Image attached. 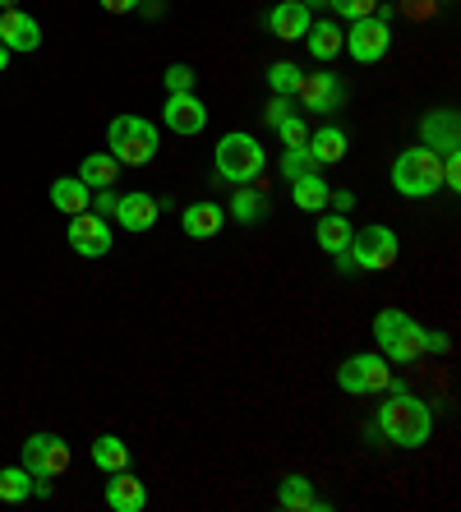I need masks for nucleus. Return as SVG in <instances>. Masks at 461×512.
Wrapping results in <instances>:
<instances>
[{
	"instance_id": "nucleus-1",
	"label": "nucleus",
	"mask_w": 461,
	"mask_h": 512,
	"mask_svg": "<svg viewBox=\"0 0 461 512\" xmlns=\"http://www.w3.org/2000/svg\"><path fill=\"white\" fill-rule=\"evenodd\" d=\"M383 393H388V402L379 406L369 434L392 443V448H425L429 434H434V411H429V402H420V397L397 379H392Z\"/></svg>"
},
{
	"instance_id": "nucleus-2",
	"label": "nucleus",
	"mask_w": 461,
	"mask_h": 512,
	"mask_svg": "<svg viewBox=\"0 0 461 512\" xmlns=\"http://www.w3.org/2000/svg\"><path fill=\"white\" fill-rule=\"evenodd\" d=\"M374 342H379L383 360L388 365H411L420 360L425 351H448V337L425 328L420 319H411L406 310H379L374 314Z\"/></svg>"
},
{
	"instance_id": "nucleus-3",
	"label": "nucleus",
	"mask_w": 461,
	"mask_h": 512,
	"mask_svg": "<svg viewBox=\"0 0 461 512\" xmlns=\"http://www.w3.org/2000/svg\"><path fill=\"white\" fill-rule=\"evenodd\" d=\"M162 148V134H157L153 120L143 116H116L107 125V153L116 157L120 167H148Z\"/></svg>"
},
{
	"instance_id": "nucleus-4",
	"label": "nucleus",
	"mask_w": 461,
	"mask_h": 512,
	"mask_svg": "<svg viewBox=\"0 0 461 512\" xmlns=\"http://www.w3.org/2000/svg\"><path fill=\"white\" fill-rule=\"evenodd\" d=\"M263 167H268V153L254 134H226L213 148V171L226 185H249V180L263 176Z\"/></svg>"
},
{
	"instance_id": "nucleus-5",
	"label": "nucleus",
	"mask_w": 461,
	"mask_h": 512,
	"mask_svg": "<svg viewBox=\"0 0 461 512\" xmlns=\"http://www.w3.org/2000/svg\"><path fill=\"white\" fill-rule=\"evenodd\" d=\"M392 190L402 199H429L434 190H443V157L429 148H406L392 162Z\"/></svg>"
},
{
	"instance_id": "nucleus-6",
	"label": "nucleus",
	"mask_w": 461,
	"mask_h": 512,
	"mask_svg": "<svg viewBox=\"0 0 461 512\" xmlns=\"http://www.w3.org/2000/svg\"><path fill=\"white\" fill-rule=\"evenodd\" d=\"M397 254H402V245H397V231L392 227H360V236H351V245H346V259L342 268L346 273H388V268H397Z\"/></svg>"
},
{
	"instance_id": "nucleus-7",
	"label": "nucleus",
	"mask_w": 461,
	"mask_h": 512,
	"mask_svg": "<svg viewBox=\"0 0 461 512\" xmlns=\"http://www.w3.org/2000/svg\"><path fill=\"white\" fill-rule=\"evenodd\" d=\"M392 383V365L383 360V351H355L337 365V388L346 397H374Z\"/></svg>"
},
{
	"instance_id": "nucleus-8",
	"label": "nucleus",
	"mask_w": 461,
	"mask_h": 512,
	"mask_svg": "<svg viewBox=\"0 0 461 512\" xmlns=\"http://www.w3.org/2000/svg\"><path fill=\"white\" fill-rule=\"evenodd\" d=\"M342 51H351L355 65H374L392 51V19L383 14H365L351 19V33H342Z\"/></svg>"
},
{
	"instance_id": "nucleus-9",
	"label": "nucleus",
	"mask_w": 461,
	"mask_h": 512,
	"mask_svg": "<svg viewBox=\"0 0 461 512\" xmlns=\"http://www.w3.org/2000/svg\"><path fill=\"white\" fill-rule=\"evenodd\" d=\"M70 462H74V453L60 434H28L24 457H19V466H28V476H47V480L65 476Z\"/></svg>"
},
{
	"instance_id": "nucleus-10",
	"label": "nucleus",
	"mask_w": 461,
	"mask_h": 512,
	"mask_svg": "<svg viewBox=\"0 0 461 512\" xmlns=\"http://www.w3.org/2000/svg\"><path fill=\"white\" fill-rule=\"evenodd\" d=\"M65 240H70V250L83 254V259H107L111 254V227H107V217H97V213L70 217Z\"/></svg>"
},
{
	"instance_id": "nucleus-11",
	"label": "nucleus",
	"mask_w": 461,
	"mask_h": 512,
	"mask_svg": "<svg viewBox=\"0 0 461 512\" xmlns=\"http://www.w3.org/2000/svg\"><path fill=\"white\" fill-rule=\"evenodd\" d=\"M162 125L180 139H190V134H203L208 125V107H203L194 93H166V107H162Z\"/></svg>"
},
{
	"instance_id": "nucleus-12",
	"label": "nucleus",
	"mask_w": 461,
	"mask_h": 512,
	"mask_svg": "<svg viewBox=\"0 0 461 512\" xmlns=\"http://www.w3.org/2000/svg\"><path fill=\"white\" fill-rule=\"evenodd\" d=\"M420 148H429V153H457L461 148V116L452 107H438L429 111L425 120H420Z\"/></svg>"
},
{
	"instance_id": "nucleus-13",
	"label": "nucleus",
	"mask_w": 461,
	"mask_h": 512,
	"mask_svg": "<svg viewBox=\"0 0 461 512\" xmlns=\"http://www.w3.org/2000/svg\"><path fill=\"white\" fill-rule=\"evenodd\" d=\"M296 97H300V107L305 111H319V116H328V111H337L346 102V88H342V79L337 74H300V88H296Z\"/></svg>"
},
{
	"instance_id": "nucleus-14",
	"label": "nucleus",
	"mask_w": 461,
	"mask_h": 512,
	"mask_svg": "<svg viewBox=\"0 0 461 512\" xmlns=\"http://www.w3.org/2000/svg\"><path fill=\"white\" fill-rule=\"evenodd\" d=\"M309 5L305 0H282V5H272L268 14H263V28H268L272 37H282V42H305L309 33Z\"/></svg>"
},
{
	"instance_id": "nucleus-15",
	"label": "nucleus",
	"mask_w": 461,
	"mask_h": 512,
	"mask_svg": "<svg viewBox=\"0 0 461 512\" xmlns=\"http://www.w3.org/2000/svg\"><path fill=\"white\" fill-rule=\"evenodd\" d=\"M157 217H162V203L153 199V194H120L116 199V213H111V222H120L125 231H134V236H143V231L157 227Z\"/></svg>"
},
{
	"instance_id": "nucleus-16",
	"label": "nucleus",
	"mask_w": 461,
	"mask_h": 512,
	"mask_svg": "<svg viewBox=\"0 0 461 512\" xmlns=\"http://www.w3.org/2000/svg\"><path fill=\"white\" fill-rule=\"evenodd\" d=\"M0 47L28 56V51L42 47V24L24 10H0Z\"/></svg>"
},
{
	"instance_id": "nucleus-17",
	"label": "nucleus",
	"mask_w": 461,
	"mask_h": 512,
	"mask_svg": "<svg viewBox=\"0 0 461 512\" xmlns=\"http://www.w3.org/2000/svg\"><path fill=\"white\" fill-rule=\"evenodd\" d=\"M346 130L342 125H319V130H309V143H305V153H309V162H314V167H337V162H342L346 157Z\"/></svg>"
},
{
	"instance_id": "nucleus-18",
	"label": "nucleus",
	"mask_w": 461,
	"mask_h": 512,
	"mask_svg": "<svg viewBox=\"0 0 461 512\" xmlns=\"http://www.w3.org/2000/svg\"><path fill=\"white\" fill-rule=\"evenodd\" d=\"M222 227H226V208H217L213 199H199L180 213V231L190 240H213Z\"/></svg>"
},
{
	"instance_id": "nucleus-19",
	"label": "nucleus",
	"mask_w": 461,
	"mask_h": 512,
	"mask_svg": "<svg viewBox=\"0 0 461 512\" xmlns=\"http://www.w3.org/2000/svg\"><path fill=\"white\" fill-rule=\"evenodd\" d=\"M277 508H286V512H328V499H319V494H314L309 476L291 471V476L277 485Z\"/></svg>"
},
{
	"instance_id": "nucleus-20",
	"label": "nucleus",
	"mask_w": 461,
	"mask_h": 512,
	"mask_svg": "<svg viewBox=\"0 0 461 512\" xmlns=\"http://www.w3.org/2000/svg\"><path fill=\"white\" fill-rule=\"evenodd\" d=\"M107 508L111 512H143V508H148V489H143V480L130 476V471H111V480H107Z\"/></svg>"
},
{
	"instance_id": "nucleus-21",
	"label": "nucleus",
	"mask_w": 461,
	"mask_h": 512,
	"mask_svg": "<svg viewBox=\"0 0 461 512\" xmlns=\"http://www.w3.org/2000/svg\"><path fill=\"white\" fill-rule=\"evenodd\" d=\"M88 199H93V190H88L79 176L51 180V208H56V213L79 217V213H88Z\"/></svg>"
},
{
	"instance_id": "nucleus-22",
	"label": "nucleus",
	"mask_w": 461,
	"mask_h": 512,
	"mask_svg": "<svg viewBox=\"0 0 461 512\" xmlns=\"http://www.w3.org/2000/svg\"><path fill=\"white\" fill-rule=\"evenodd\" d=\"M291 199H296V208H305V213H323L332 199V185L323 180V171H305V176L291 180Z\"/></svg>"
},
{
	"instance_id": "nucleus-23",
	"label": "nucleus",
	"mask_w": 461,
	"mask_h": 512,
	"mask_svg": "<svg viewBox=\"0 0 461 512\" xmlns=\"http://www.w3.org/2000/svg\"><path fill=\"white\" fill-rule=\"evenodd\" d=\"M351 236H355V231H351V217H346V213H323V222L314 227V240H319V245L337 263L346 259V245H351Z\"/></svg>"
},
{
	"instance_id": "nucleus-24",
	"label": "nucleus",
	"mask_w": 461,
	"mask_h": 512,
	"mask_svg": "<svg viewBox=\"0 0 461 512\" xmlns=\"http://www.w3.org/2000/svg\"><path fill=\"white\" fill-rule=\"evenodd\" d=\"M268 208H272L268 194H263V190H249V185H240V190L231 194V203H226V213L236 217L240 227H259L263 217H268Z\"/></svg>"
},
{
	"instance_id": "nucleus-25",
	"label": "nucleus",
	"mask_w": 461,
	"mask_h": 512,
	"mask_svg": "<svg viewBox=\"0 0 461 512\" xmlns=\"http://www.w3.org/2000/svg\"><path fill=\"white\" fill-rule=\"evenodd\" d=\"M305 47H309V56L319 60V65H328V60L342 56V28L332 24V19H319V24H309Z\"/></svg>"
},
{
	"instance_id": "nucleus-26",
	"label": "nucleus",
	"mask_w": 461,
	"mask_h": 512,
	"mask_svg": "<svg viewBox=\"0 0 461 512\" xmlns=\"http://www.w3.org/2000/svg\"><path fill=\"white\" fill-rule=\"evenodd\" d=\"M79 180L88 185V190H111L120 180V162L111 153H88L79 162Z\"/></svg>"
},
{
	"instance_id": "nucleus-27",
	"label": "nucleus",
	"mask_w": 461,
	"mask_h": 512,
	"mask_svg": "<svg viewBox=\"0 0 461 512\" xmlns=\"http://www.w3.org/2000/svg\"><path fill=\"white\" fill-rule=\"evenodd\" d=\"M93 466L97 471H130V443L116 439V434H97L93 439Z\"/></svg>"
},
{
	"instance_id": "nucleus-28",
	"label": "nucleus",
	"mask_w": 461,
	"mask_h": 512,
	"mask_svg": "<svg viewBox=\"0 0 461 512\" xmlns=\"http://www.w3.org/2000/svg\"><path fill=\"white\" fill-rule=\"evenodd\" d=\"M28 499H33L28 466H5V471H0V503H28Z\"/></svg>"
},
{
	"instance_id": "nucleus-29",
	"label": "nucleus",
	"mask_w": 461,
	"mask_h": 512,
	"mask_svg": "<svg viewBox=\"0 0 461 512\" xmlns=\"http://www.w3.org/2000/svg\"><path fill=\"white\" fill-rule=\"evenodd\" d=\"M300 65H291V60H277V65H268V88L277 97H296V88H300Z\"/></svg>"
},
{
	"instance_id": "nucleus-30",
	"label": "nucleus",
	"mask_w": 461,
	"mask_h": 512,
	"mask_svg": "<svg viewBox=\"0 0 461 512\" xmlns=\"http://www.w3.org/2000/svg\"><path fill=\"white\" fill-rule=\"evenodd\" d=\"M162 84H166V93H194V84H199V74H194L190 65H166Z\"/></svg>"
},
{
	"instance_id": "nucleus-31",
	"label": "nucleus",
	"mask_w": 461,
	"mask_h": 512,
	"mask_svg": "<svg viewBox=\"0 0 461 512\" xmlns=\"http://www.w3.org/2000/svg\"><path fill=\"white\" fill-rule=\"evenodd\" d=\"M277 139H282V148H305V143H309V125L300 116H286L282 125H277Z\"/></svg>"
},
{
	"instance_id": "nucleus-32",
	"label": "nucleus",
	"mask_w": 461,
	"mask_h": 512,
	"mask_svg": "<svg viewBox=\"0 0 461 512\" xmlns=\"http://www.w3.org/2000/svg\"><path fill=\"white\" fill-rule=\"evenodd\" d=\"M305 171H319L314 162H309L305 148H286V153H282V176H286V185H291L296 176H305Z\"/></svg>"
},
{
	"instance_id": "nucleus-33",
	"label": "nucleus",
	"mask_w": 461,
	"mask_h": 512,
	"mask_svg": "<svg viewBox=\"0 0 461 512\" xmlns=\"http://www.w3.org/2000/svg\"><path fill=\"white\" fill-rule=\"evenodd\" d=\"M328 10H337V14H346V19H365V14H374V5L379 0H323Z\"/></svg>"
},
{
	"instance_id": "nucleus-34",
	"label": "nucleus",
	"mask_w": 461,
	"mask_h": 512,
	"mask_svg": "<svg viewBox=\"0 0 461 512\" xmlns=\"http://www.w3.org/2000/svg\"><path fill=\"white\" fill-rule=\"evenodd\" d=\"M443 190H452V194L461 190V148L457 153H443Z\"/></svg>"
},
{
	"instance_id": "nucleus-35",
	"label": "nucleus",
	"mask_w": 461,
	"mask_h": 512,
	"mask_svg": "<svg viewBox=\"0 0 461 512\" xmlns=\"http://www.w3.org/2000/svg\"><path fill=\"white\" fill-rule=\"evenodd\" d=\"M286 116H296V111H291V97H277V93H272V102H268V111H263V120H268L272 130H277Z\"/></svg>"
},
{
	"instance_id": "nucleus-36",
	"label": "nucleus",
	"mask_w": 461,
	"mask_h": 512,
	"mask_svg": "<svg viewBox=\"0 0 461 512\" xmlns=\"http://www.w3.org/2000/svg\"><path fill=\"white\" fill-rule=\"evenodd\" d=\"M116 199H120L116 190H93V199H88V208H93L97 217H107V222H111V213H116Z\"/></svg>"
},
{
	"instance_id": "nucleus-37",
	"label": "nucleus",
	"mask_w": 461,
	"mask_h": 512,
	"mask_svg": "<svg viewBox=\"0 0 461 512\" xmlns=\"http://www.w3.org/2000/svg\"><path fill=\"white\" fill-rule=\"evenodd\" d=\"M97 5H102L107 14H130V10H139L143 0H97Z\"/></svg>"
},
{
	"instance_id": "nucleus-38",
	"label": "nucleus",
	"mask_w": 461,
	"mask_h": 512,
	"mask_svg": "<svg viewBox=\"0 0 461 512\" xmlns=\"http://www.w3.org/2000/svg\"><path fill=\"white\" fill-rule=\"evenodd\" d=\"M434 10H438L434 0H406V14H411V19H429Z\"/></svg>"
},
{
	"instance_id": "nucleus-39",
	"label": "nucleus",
	"mask_w": 461,
	"mask_h": 512,
	"mask_svg": "<svg viewBox=\"0 0 461 512\" xmlns=\"http://www.w3.org/2000/svg\"><path fill=\"white\" fill-rule=\"evenodd\" d=\"M328 203H332V208H337V213H346V208H351V203H355V194H351V190H337Z\"/></svg>"
},
{
	"instance_id": "nucleus-40",
	"label": "nucleus",
	"mask_w": 461,
	"mask_h": 512,
	"mask_svg": "<svg viewBox=\"0 0 461 512\" xmlns=\"http://www.w3.org/2000/svg\"><path fill=\"white\" fill-rule=\"evenodd\" d=\"M5 65H10V51L0 47V74H5Z\"/></svg>"
},
{
	"instance_id": "nucleus-41",
	"label": "nucleus",
	"mask_w": 461,
	"mask_h": 512,
	"mask_svg": "<svg viewBox=\"0 0 461 512\" xmlns=\"http://www.w3.org/2000/svg\"><path fill=\"white\" fill-rule=\"evenodd\" d=\"M0 10H19V0H0Z\"/></svg>"
}]
</instances>
